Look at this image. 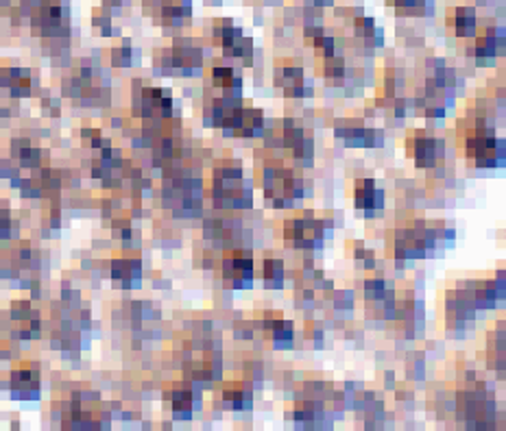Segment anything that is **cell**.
Returning <instances> with one entry per match:
<instances>
[{
    "instance_id": "1",
    "label": "cell",
    "mask_w": 506,
    "mask_h": 431,
    "mask_svg": "<svg viewBox=\"0 0 506 431\" xmlns=\"http://www.w3.org/2000/svg\"><path fill=\"white\" fill-rule=\"evenodd\" d=\"M286 238L291 242L299 244V246H305V244H312L317 238H319V231H317V224L312 220H293L291 224H286Z\"/></svg>"
},
{
    "instance_id": "2",
    "label": "cell",
    "mask_w": 506,
    "mask_h": 431,
    "mask_svg": "<svg viewBox=\"0 0 506 431\" xmlns=\"http://www.w3.org/2000/svg\"><path fill=\"white\" fill-rule=\"evenodd\" d=\"M223 272H225V277H232L236 281L249 279L251 272H253V262H251V257L247 253H234L232 257L225 259Z\"/></svg>"
},
{
    "instance_id": "3",
    "label": "cell",
    "mask_w": 506,
    "mask_h": 431,
    "mask_svg": "<svg viewBox=\"0 0 506 431\" xmlns=\"http://www.w3.org/2000/svg\"><path fill=\"white\" fill-rule=\"evenodd\" d=\"M408 146L412 148V155L419 166H428L432 164L434 155H436V146L432 138H426V135H415L412 142H408Z\"/></svg>"
},
{
    "instance_id": "4",
    "label": "cell",
    "mask_w": 506,
    "mask_h": 431,
    "mask_svg": "<svg viewBox=\"0 0 506 431\" xmlns=\"http://www.w3.org/2000/svg\"><path fill=\"white\" fill-rule=\"evenodd\" d=\"M356 205L358 207L380 205V194L376 192V184H373L371 179H362L356 184Z\"/></svg>"
},
{
    "instance_id": "5",
    "label": "cell",
    "mask_w": 506,
    "mask_h": 431,
    "mask_svg": "<svg viewBox=\"0 0 506 431\" xmlns=\"http://www.w3.org/2000/svg\"><path fill=\"white\" fill-rule=\"evenodd\" d=\"M456 29L458 35H472L476 29V11L472 7H463L456 11Z\"/></svg>"
},
{
    "instance_id": "6",
    "label": "cell",
    "mask_w": 506,
    "mask_h": 431,
    "mask_svg": "<svg viewBox=\"0 0 506 431\" xmlns=\"http://www.w3.org/2000/svg\"><path fill=\"white\" fill-rule=\"evenodd\" d=\"M190 407H192V397L188 390H177L172 394V410L177 416H188Z\"/></svg>"
},
{
    "instance_id": "7",
    "label": "cell",
    "mask_w": 506,
    "mask_h": 431,
    "mask_svg": "<svg viewBox=\"0 0 506 431\" xmlns=\"http://www.w3.org/2000/svg\"><path fill=\"white\" fill-rule=\"evenodd\" d=\"M13 390H22V392H27V388L31 385V388H37V377L31 375V373H15L13 375Z\"/></svg>"
},
{
    "instance_id": "8",
    "label": "cell",
    "mask_w": 506,
    "mask_h": 431,
    "mask_svg": "<svg viewBox=\"0 0 506 431\" xmlns=\"http://www.w3.org/2000/svg\"><path fill=\"white\" fill-rule=\"evenodd\" d=\"M267 281L271 283V285H275V288H279L282 285V264L277 262V259H271V262H267Z\"/></svg>"
},
{
    "instance_id": "9",
    "label": "cell",
    "mask_w": 506,
    "mask_h": 431,
    "mask_svg": "<svg viewBox=\"0 0 506 431\" xmlns=\"http://www.w3.org/2000/svg\"><path fill=\"white\" fill-rule=\"evenodd\" d=\"M212 75H214L216 83H221V85H232L234 83V70H232V67H225V65L214 67Z\"/></svg>"
},
{
    "instance_id": "10",
    "label": "cell",
    "mask_w": 506,
    "mask_h": 431,
    "mask_svg": "<svg viewBox=\"0 0 506 431\" xmlns=\"http://www.w3.org/2000/svg\"><path fill=\"white\" fill-rule=\"evenodd\" d=\"M273 335H275L277 340H291V335H293L291 323H284V321L275 323V325H273Z\"/></svg>"
},
{
    "instance_id": "11",
    "label": "cell",
    "mask_w": 506,
    "mask_h": 431,
    "mask_svg": "<svg viewBox=\"0 0 506 431\" xmlns=\"http://www.w3.org/2000/svg\"><path fill=\"white\" fill-rule=\"evenodd\" d=\"M245 397H247V394L240 390V388H234V390H227V392H225V399L229 401L232 407H243V405H245V403H243Z\"/></svg>"
},
{
    "instance_id": "12",
    "label": "cell",
    "mask_w": 506,
    "mask_h": 431,
    "mask_svg": "<svg viewBox=\"0 0 506 431\" xmlns=\"http://www.w3.org/2000/svg\"><path fill=\"white\" fill-rule=\"evenodd\" d=\"M382 288H384L382 281H369V283H367V297L380 299V297H382Z\"/></svg>"
},
{
    "instance_id": "13",
    "label": "cell",
    "mask_w": 506,
    "mask_h": 431,
    "mask_svg": "<svg viewBox=\"0 0 506 431\" xmlns=\"http://www.w3.org/2000/svg\"><path fill=\"white\" fill-rule=\"evenodd\" d=\"M325 72H327L329 77H341V75H343V61H341V63H339V61H329L327 67H325Z\"/></svg>"
},
{
    "instance_id": "14",
    "label": "cell",
    "mask_w": 506,
    "mask_h": 431,
    "mask_svg": "<svg viewBox=\"0 0 506 431\" xmlns=\"http://www.w3.org/2000/svg\"><path fill=\"white\" fill-rule=\"evenodd\" d=\"M317 44H319V46H321L323 51H325V55H332V51H334V46H332L334 41H332V39H327V37H319V39H317Z\"/></svg>"
},
{
    "instance_id": "15",
    "label": "cell",
    "mask_w": 506,
    "mask_h": 431,
    "mask_svg": "<svg viewBox=\"0 0 506 431\" xmlns=\"http://www.w3.org/2000/svg\"><path fill=\"white\" fill-rule=\"evenodd\" d=\"M419 3H422V0H398V5H402V7H415Z\"/></svg>"
}]
</instances>
